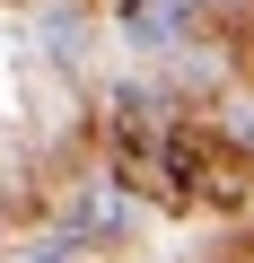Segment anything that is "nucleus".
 <instances>
[{
    "mask_svg": "<svg viewBox=\"0 0 254 263\" xmlns=\"http://www.w3.org/2000/svg\"><path fill=\"white\" fill-rule=\"evenodd\" d=\"M141 228V211H132V193H123L114 176H88V184H70V211H62V246L70 254H88V246H123Z\"/></svg>",
    "mask_w": 254,
    "mask_h": 263,
    "instance_id": "obj_1",
    "label": "nucleus"
},
{
    "mask_svg": "<svg viewBox=\"0 0 254 263\" xmlns=\"http://www.w3.org/2000/svg\"><path fill=\"white\" fill-rule=\"evenodd\" d=\"M114 27H123V44L167 53V44H184V0H123V9H114Z\"/></svg>",
    "mask_w": 254,
    "mask_h": 263,
    "instance_id": "obj_2",
    "label": "nucleus"
},
{
    "mask_svg": "<svg viewBox=\"0 0 254 263\" xmlns=\"http://www.w3.org/2000/svg\"><path fill=\"white\" fill-rule=\"evenodd\" d=\"M35 44H44V62H79L88 53V18L79 9H44L35 18Z\"/></svg>",
    "mask_w": 254,
    "mask_h": 263,
    "instance_id": "obj_3",
    "label": "nucleus"
},
{
    "mask_svg": "<svg viewBox=\"0 0 254 263\" xmlns=\"http://www.w3.org/2000/svg\"><path fill=\"white\" fill-rule=\"evenodd\" d=\"M9 263H79V254H70V246H62V237H35V246H18V254H9Z\"/></svg>",
    "mask_w": 254,
    "mask_h": 263,
    "instance_id": "obj_4",
    "label": "nucleus"
},
{
    "mask_svg": "<svg viewBox=\"0 0 254 263\" xmlns=\"http://www.w3.org/2000/svg\"><path fill=\"white\" fill-rule=\"evenodd\" d=\"M228 141H245V149H254V97H237V105H228Z\"/></svg>",
    "mask_w": 254,
    "mask_h": 263,
    "instance_id": "obj_5",
    "label": "nucleus"
},
{
    "mask_svg": "<svg viewBox=\"0 0 254 263\" xmlns=\"http://www.w3.org/2000/svg\"><path fill=\"white\" fill-rule=\"evenodd\" d=\"M184 9H219V0H184Z\"/></svg>",
    "mask_w": 254,
    "mask_h": 263,
    "instance_id": "obj_6",
    "label": "nucleus"
}]
</instances>
